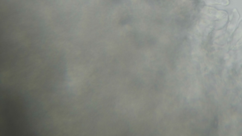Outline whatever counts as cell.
<instances>
[{
    "mask_svg": "<svg viewBox=\"0 0 242 136\" xmlns=\"http://www.w3.org/2000/svg\"><path fill=\"white\" fill-rule=\"evenodd\" d=\"M203 13L213 19L220 21H227L228 14L225 10H218L213 7H205L203 10Z\"/></svg>",
    "mask_w": 242,
    "mask_h": 136,
    "instance_id": "1",
    "label": "cell"
},
{
    "mask_svg": "<svg viewBox=\"0 0 242 136\" xmlns=\"http://www.w3.org/2000/svg\"><path fill=\"white\" fill-rule=\"evenodd\" d=\"M240 18V14L237 9H234L231 14L229 17V22L228 25V29L229 31H233L238 24L239 19Z\"/></svg>",
    "mask_w": 242,
    "mask_h": 136,
    "instance_id": "2",
    "label": "cell"
},
{
    "mask_svg": "<svg viewBox=\"0 0 242 136\" xmlns=\"http://www.w3.org/2000/svg\"><path fill=\"white\" fill-rule=\"evenodd\" d=\"M203 1L206 4L208 5L217 4L228 6L230 3L229 0H203Z\"/></svg>",
    "mask_w": 242,
    "mask_h": 136,
    "instance_id": "3",
    "label": "cell"
},
{
    "mask_svg": "<svg viewBox=\"0 0 242 136\" xmlns=\"http://www.w3.org/2000/svg\"><path fill=\"white\" fill-rule=\"evenodd\" d=\"M236 35L238 38L242 36V19L238 24V28L236 31Z\"/></svg>",
    "mask_w": 242,
    "mask_h": 136,
    "instance_id": "4",
    "label": "cell"
},
{
    "mask_svg": "<svg viewBox=\"0 0 242 136\" xmlns=\"http://www.w3.org/2000/svg\"><path fill=\"white\" fill-rule=\"evenodd\" d=\"M100 107H101V103H100ZM99 117H100V114H99ZM98 129H99V126H98ZM97 132H98V130H97Z\"/></svg>",
    "mask_w": 242,
    "mask_h": 136,
    "instance_id": "5",
    "label": "cell"
}]
</instances>
